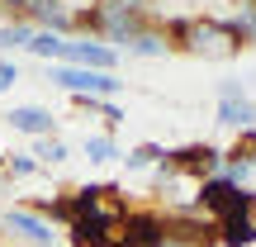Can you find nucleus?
I'll use <instances>...</instances> for the list:
<instances>
[{"mask_svg":"<svg viewBox=\"0 0 256 247\" xmlns=\"http://www.w3.org/2000/svg\"><path fill=\"white\" fill-rule=\"evenodd\" d=\"M5 124L14 128V133H28V138H52L57 114L43 110V105H14V110L5 114Z\"/></svg>","mask_w":256,"mask_h":247,"instance_id":"nucleus-9","label":"nucleus"},{"mask_svg":"<svg viewBox=\"0 0 256 247\" xmlns=\"http://www.w3.org/2000/svg\"><path fill=\"white\" fill-rule=\"evenodd\" d=\"M48 81L81 100H114L124 91L119 72H95V67H48Z\"/></svg>","mask_w":256,"mask_h":247,"instance_id":"nucleus-3","label":"nucleus"},{"mask_svg":"<svg viewBox=\"0 0 256 247\" xmlns=\"http://www.w3.org/2000/svg\"><path fill=\"white\" fill-rule=\"evenodd\" d=\"M223 128H238V133H252L256 128V100L247 91L242 95H218V114H214Z\"/></svg>","mask_w":256,"mask_h":247,"instance_id":"nucleus-10","label":"nucleus"},{"mask_svg":"<svg viewBox=\"0 0 256 247\" xmlns=\"http://www.w3.org/2000/svg\"><path fill=\"white\" fill-rule=\"evenodd\" d=\"M119 247H166V214H156V209H124Z\"/></svg>","mask_w":256,"mask_h":247,"instance_id":"nucleus-7","label":"nucleus"},{"mask_svg":"<svg viewBox=\"0 0 256 247\" xmlns=\"http://www.w3.org/2000/svg\"><path fill=\"white\" fill-rule=\"evenodd\" d=\"M0 228L14 233V238L28 242V247H62V228H57L52 219H43L38 209H28V204L5 209V214H0Z\"/></svg>","mask_w":256,"mask_h":247,"instance_id":"nucleus-5","label":"nucleus"},{"mask_svg":"<svg viewBox=\"0 0 256 247\" xmlns=\"http://www.w3.org/2000/svg\"><path fill=\"white\" fill-rule=\"evenodd\" d=\"M162 157H166V147H162V143H138V147H128L119 162L128 166V171H142V166H156Z\"/></svg>","mask_w":256,"mask_h":247,"instance_id":"nucleus-13","label":"nucleus"},{"mask_svg":"<svg viewBox=\"0 0 256 247\" xmlns=\"http://www.w3.org/2000/svg\"><path fill=\"white\" fill-rule=\"evenodd\" d=\"M124 209H128V204H119V209L100 204V209L72 219V223H66V247H119V219H124Z\"/></svg>","mask_w":256,"mask_h":247,"instance_id":"nucleus-4","label":"nucleus"},{"mask_svg":"<svg viewBox=\"0 0 256 247\" xmlns=\"http://www.w3.org/2000/svg\"><path fill=\"white\" fill-rule=\"evenodd\" d=\"M166 247H180V242H166Z\"/></svg>","mask_w":256,"mask_h":247,"instance_id":"nucleus-19","label":"nucleus"},{"mask_svg":"<svg viewBox=\"0 0 256 247\" xmlns=\"http://www.w3.org/2000/svg\"><path fill=\"white\" fill-rule=\"evenodd\" d=\"M5 171H10V176H34L38 162H34V157H19V152H14V157H5Z\"/></svg>","mask_w":256,"mask_h":247,"instance_id":"nucleus-17","label":"nucleus"},{"mask_svg":"<svg viewBox=\"0 0 256 247\" xmlns=\"http://www.w3.org/2000/svg\"><path fill=\"white\" fill-rule=\"evenodd\" d=\"M57 67H95V72H114L119 53L110 43H95V38H62V57Z\"/></svg>","mask_w":256,"mask_h":247,"instance_id":"nucleus-8","label":"nucleus"},{"mask_svg":"<svg viewBox=\"0 0 256 247\" xmlns=\"http://www.w3.org/2000/svg\"><path fill=\"white\" fill-rule=\"evenodd\" d=\"M166 53H171V43H166V34H156V29H138L133 38L119 43V57H166Z\"/></svg>","mask_w":256,"mask_h":247,"instance_id":"nucleus-11","label":"nucleus"},{"mask_svg":"<svg viewBox=\"0 0 256 247\" xmlns=\"http://www.w3.org/2000/svg\"><path fill=\"white\" fill-rule=\"evenodd\" d=\"M38 162H43V166H62L66 162V157H72V147H66L62 143V138H38Z\"/></svg>","mask_w":256,"mask_h":247,"instance_id":"nucleus-16","label":"nucleus"},{"mask_svg":"<svg viewBox=\"0 0 256 247\" xmlns=\"http://www.w3.org/2000/svg\"><path fill=\"white\" fill-rule=\"evenodd\" d=\"M166 34H171L176 43L185 48V53L209 57V62L238 57L242 48H247V43L238 38V29H232L223 15H190V19H180V24H166Z\"/></svg>","mask_w":256,"mask_h":247,"instance_id":"nucleus-1","label":"nucleus"},{"mask_svg":"<svg viewBox=\"0 0 256 247\" xmlns=\"http://www.w3.org/2000/svg\"><path fill=\"white\" fill-rule=\"evenodd\" d=\"M252 219H256V204H252Z\"/></svg>","mask_w":256,"mask_h":247,"instance_id":"nucleus-20","label":"nucleus"},{"mask_svg":"<svg viewBox=\"0 0 256 247\" xmlns=\"http://www.w3.org/2000/svg\"><path fill=\"white\" fill-rule=\"evenodd\" d=\"M86 157H90V162H119V143H114L110 133H86Z\"/></svg>","mask_w":256,"mask_h":247,"instance_id":"nucleus-14","label":"nucleus"},{"mask_svg":"<svg viewBox=\"0 0 256 247\" xmlns=\"http://www.w3.org/2000/svg\"><path fill=\"white\" fill-rule=\"evenodd\" d=\"M171 171H180V176H190V181H209V176H218L223 171V152L214 143H185V147H166V157H162Z\"/></svg>","mask_w":256,"mask_h":247,"instance_id":"nucleus-6","label":"nucleus"},{"mask_svg":"<svg viewBox=\"0 0 256 247\" xmlns=\"http://www.w3.org/2000/svg\"><path fill=\"white\" fill-rule=\"evenodd\" d=\"M14 81H19V67L0 57V95H5V91H10V86H14Z\"/></svg>","mask_w":256,"mask_h":247,"instance_id":"nucleus-18","label":"nucleus"},{"mask_svg":"<svg viewBox=\"0 0 256 247\" xmlns=\"http://www.w3.org/2000/svg\"><path fill=\"white\" fill-rule=\"evenodd\" d=\"M252 204H256V190H252V185H232V181H223V176L200 181V195H194V209L209 214L214 223L238 219V214H252Z\"/></svg>","mask_w":256,"mask_h":247,"instance_id":"nucleus-2","label":"nucleus"},{"mask_svg":"<svg viewBox=\"0 0 256 247\" xmlns=\"http://www.w3.org/2000/svg\"><path fill=\"white\" fill-rule=\"evenodd\" d=\"M218 247H256V219H252V214L223 219L218 223Z\"/></svg>","mask_w":256,"mask_h":247,"instance_id":"nucleus-12","label":"nucleus"},{"mask_svg":"<svg viewBox=\"0 0 256 247\" xmlns=\"http://www.w3.org/2000/svg\"><path fill=\"white\" fill-rule=\"evenodd\" d=\"M34 34H38V29L24 24V19H14V24H0V48H24V53H28Z\"/></svg>","mask_w":256,"mask_h":247,"instance_id":"nucleus-15","label":"nucleus"}]
</instances>
